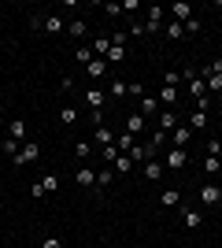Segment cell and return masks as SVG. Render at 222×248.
Here are the masks:
<instances>
[{
  "instance_id": "6da1fadb",
  "label": "cell",
  "mask_w": 222,
  "mask_h": 248,
  "mask_svg": "<svg viewBox=\"0 0 222 248\" xmlns=\"http://www.w3.org/2000/svg\"><path fill=\"white\" fill-rule=\"evenodd\" d=\"M37 155H41V145H37V141H26V145L19 148V155H15V159H8L11 167H26V163H33V159H37Z\"/></svg>"
},
{
  "instance_id": "7a4b0ae2",
  "label": "cell",
  "mask_w": 222,
  "mask_h": 248,
  "mask_svg": "<svg viewBox=\"0 0 222 248\" xmlns=\"http://www.w3.org/2000/svg\"><path fill=\"white\" fill-rule=\"evenodd\" d=\"M200 204H204V207H219V204H222V186L204 182V186H200Z\"/></svg>"
},
{
  "instance_id": "3957f363",
  "label": "cell",
  "mask_w": 222,
  "mask_h": 248,
  "mask_svg": "<svg viewBox=\"0 0 222 248\" xmlns=\"http://www.w3.org/2000/svg\"><path fill=\"white\" fill-rule=\"evenodd\" d=\"M185 163H189V152H185V148H170L167 159H163V167H170V170H181Z\"/></svg>"
},
{
  "instance_id": "277c9868",
  "label": "cell",
  "mask_w": 222,
  "mask_h": 248,
  "mask_svg": "<svg viewBox=\"0 0 222 248\" xmlns=\"http://www.w3.org/2000/svg\"><path fill=\"white\" fill-rule=\"evenodd\" d=\"M170 19L185 26V22L192 19V4H185V0H178V4H170Z\"/></svg>"
},
{
  "instance_id": "5b68a950",
  "label": "cell",
  "mask_w": 222,
  "mask_h": 248,
  "mask_svg": "<svg viewBox=\"0 0 222 248\" xmlns=\"http://www.w3.org/2000/svg\"><path fill=\"white\" fill-rule=\"evenodd\" d=\"M156 130H178V115H174V108H167V111H159L156 115Z\"/></svg>"
},
{
  "instance_id": "8992f818",
  "label": "cell",
  "mask_w": 222,
  "mask_h": 248,
  "mask_svg": "<svg viewBox=\"0 0 222 248\" xmlns=\"http://www.w3.org/2000/svg\"><path fill=\"white\" fill-rule=\"evenodd\" d=\"M74 182L82 189H96V170L93 167H78V170H74Z\"/></svg>"
},
{
  "instance_id": "52a82bcc",
  "label": "cell",
  "mask_w": 222,
  "mask_h": 248,
  "mask_svg": "<svg viewBox=\"0 0 222 248\" xmlns=\"http://www.w3.org/2000/svg\"><path fill=\"white\" fill-rule=\"evenodd\" d=\"M85 104H89L93 111H104V104H107V93L93 85V89H85Z\"/></svg>"
},
{
  "instance_id": "ba28073f",
  "label": "cell",
  "mask_w": 222,
  "mask_h": 248,
  "mask_svg": "<svg viewBox=\"0 0 222 248\" xmlns=\"http://www.w3.org/2000/svg\"><path fill=\"white\" fill-rule=\"evenodd\" d=\"M93 145L96 148H107V145H115V137H111V126H96V130H93Z\"/></svg>"
},
{
  "instance_id": "9c48e42d",
  "label": "cell",
  "mask_w": 222,
  "mask_h": 248,
  "mask_svg": "<svg viewBox=\"0 0 222 248\" xmlns=\"http://www.w3.org/2000/svg\"><path fill=\"white\" fill-rule=\"evenodd\" d=\"M170 141H174L170 148H185V145L192 141V130H189V126H181V123H178V130H170Z\"/></svg>"
},
{
  "instance_id": "30bf717a",
  "label": "cell",
  "mask_w": 222,
  "mask_h": 248,
  "mask_svg": "<svg viewBox=\"0 0 222 248\" xmlns=\"http://www.w3.org/2000/svg\"><path fill=\"white\" fill-rule=\"evenodd\" d=\"M44 30L52 33V37H56V33H67V22H63V15H56V11H52V15H44Z\"/></svg>"
},
{
  "instance_id": "8fae6325",
  "label": "cell",
  "mask_w": 222,
  "mask_h": 248,
  "mask_svg": "<svg viewBox=\"0 0 222 248\" xmlns=\"http://www.w3.org/2000/svg\"><path fill=\"white\" fill-rule=\"evenodd\" d=\"M130 159H156V145H152V141H148V145H137V141H133Z\"/></svg>"
},
{
  "instance_id": "7c38bea8",
  "label": "cell",
  "mask_w": 222,
  "mask_h": 248,
  "mask_svg": "<svg viewBox=\"0 0 222 248\" xmlns=\"http://www.w3.org/2000/svg\"><path fill=\"white\" fill-rule=\"evenodd\" d=\"M163 170H167V167H163V159H148V163H145V178H148V182H159V178H163Z\"/></svg>"
},
{
  "instance_id": "4fadbf2b",
  "label": "cell",
  "mask_w": 222,
  "mask_h": 248,
  "mask_svg": "<svg viewBox=\"0 0 222 248\" xmlns=\"http://www.w3.org/2000/svg\"><path fill=\"white\" fill-rule=\"evenodd\" d=\"M141 130H145V115H141V111H130V115H126V134L137 137Z\"/></svg>"
},
{
  "instance_id": "5bb4252c",
  "label": "cell",
  "mask_w": 222,
  "mask_h": 248,
  "mask_svg": "<svg viewBox=\"0 0 222 248\" xmlns=\"http://www.w3.org/2000/svg\"><path fill=\"white\" fill-rule=\"evenodd\" d=\"M163 33H167V41H181V37H185V26H181V22H163Z\"/></svg>"
},
{
  "instance_id": "9a60e30c",
  "label": "cell",
  "mask_w": 222,
  "mask_h": 248,
  "mask_svg": "<svg viewBox=\"0 0 222 248\" xmlns=\"http://www.w3.org/2000/svg\"><path fill=\"white\" fill-rule=\"evenodd\" d=\"M148 11V26H163V19H167V8H159V4H152V8H145Z\"/></svg>"
},
{
  "instance_id": "2e32d148",
  "label": "cell",
  "mask_w": 222,
  "mask_h": 248,
  "mask_svg": "<svg viewBox=\"0 0 222 248\" xmlns=\"http://www.w3.org/2000/svg\"><path fill=\"white\" fill-rule=\"evenodd\" d=\"M85 74H89L93 82H100V78H104V74H107V60H93V63H89V67H85Z\"/></svg>"
},
{
  "instance_id": "e0dca14e",
  "label": "cell",
  "mask_w": 222,
  "mask_h": 248,
  "mask_svg": "<svg viewBox=\"0 0 222 248\" xmlns=\"http://www.w3.org/2000/svg\"><path fill=\"white\" fill-rule=\"evenodd\" d=\"M181 222H185V230H196L204 218H200V211H196V207H185V211H181Z\"/></svg>"
},
{
  "instance_id": "ac0fdd59",
  "label": "cell",
  "mask_w": 222,
  "mask_h": 248,
  "mask_svg": "<svg viewBox=\"0 0 222 248\" xmlns=\"http://www.w3.org/2000/svg\"><path fill=\"white\" fill-rule=\"evenodd\" d=\"M74 60L82 63V71H85V67H89L96 56H93V48H89V45H78V48H74Z\"/></svg>"
},
{
  "instance_id": "d6986e66",
  "label": "cell",
  "mask_w": 222,
  "mask_h": 248,
  "mask_svg": "<svg viewBox=\"0 0 222 248\" xmlns=\"http://www.w3.org/2000/svg\"><path fill=\"white\" fill-rule=\"evenodd\" d=\"M89 48H93V56H96V60H107V48H111V37H96V41L89 45Z\"/></svg>"
},
{
  "instance_id": "ffe728a7",
  "label": "cell",
  "mask_w": 222,
  "mask_h": 248,
  "mask_svg": "<svg viewBox=\"0 0 222 248\" xmlns=\"http://www.w3.org/2000/svg\"><path fill=\"white\" fill-rule=\"evenodd\" d=\"M178 100H181V93H178V89H170V85H163V89H159V104H167V108H174Z\"/></svg>"
},
{
  "instance_id": "44dd1931",
  "label": "cell",
  "mask_w": 222,
  "mask_h": 248,
  "mask_svg": "<svg viewBox=\"0 0 222 248\" xmlns=\"http://www.w3.org/2000/svg\"><path fill=\"white\" fill-rule=\"evenodd\" d=\"M59 123H63V126L78 123V108H74V104H63V108H59Z\"/></svg>"
},
{
  "instance_id": "7402d4cb",
  "label": "cell",
  "mask_w": 222,
  "mask_h": 248,
  "mask_svg": "<svg viewBox=\"0 0 222 248\" xmlns=\"http://www.w3.org/2000/svg\"><path fill=\"white\" fill-rule=\"evenodd\" d=\"M133 141H137V137H133V134H126V130H122V134L115 137V148H118V152H122V155H130V148H133Z\"/></svg>"
},
{
  "instance_id": "603a6c76",
  "label": "cell",
  "mask_w": 222,
  "mask_h": 248,
  "mask_svg": "<svg viewBox=\"0 0 222 248\" xmlns=\"http://www.w3.org/2000/svg\"><path fill=\"white\" fill-rule=\"evenodd\" d=\"M8 137H15V141L22 145V137H26V123H22V119H11V123H8Z\"/></svg>"
},
{
  "instance_id": "cb8c5ba5",
  "label": "cell",
  "mask_w": 222,
  "mask_h": 248,
  "mask_svg": "<svg viewBox=\"0 0 222 248\" xmlns=\"http://www.w3.org/2000/svg\"><path fill=\"white\" fill-rule=\"evenodd\" d=\"M159 204H163V207H178V204H181V193H178V189H163Z\"/></svg>"
},
{
  "instance_id": "d4e9b609",
  "label": "cell",
  "mask_w": 222,
  "mask_h": 248,
  "mask_svg": "<svg viewBox=\"0 0 222 248\" xmlns=\"http://www.w3.org/2000/svg\"><path fill=\"white\" fill-rule=\"evenodd\" d=\"M156 111H159V96H141V115L148 119V115H156Z\"/></svg>"
},
{
  "instance_id": "484cf974",
  "label": "cell",
  "mask_w": 222,
  "mask_h": 248,
  "mask_svg": "<svg viewBox=\"0 0 222 248\" xmlns=\"http://www.w3.org/2000/svg\"><path fill=\"white\" fill-rule=\"evenodd\" d=\"M111 170H115V174H130V170H133V159H130V155H118L115 163H111Z\"/></svg>"
},
{
  "instance_id": "4316f807",
  "label": "cell",
  "mask_w": 222,
  "mask_h": 248,
  "mask_svg": "<svg viewBox=\"0 0 222 248\" xmlns=\"http://www.w3.org/2000/svg\"><path fill=\"white\" fill-rule=\"evenodd\" d=\"M204 174H222V155H207L204 159Z\"/></svg>"
},
{
  "instance_id": "83f0119b",
  "label": "cell",
  "mask_w": 222,
  "mask_h": 248,
  "mask_svg": "<svg viewBox=\"0 0 222 248\" xmlns=\"http://www.w3.org/2000/svg\"><path fill=\"white\" fill-rule=\"evenodd\" d=\"M19 141H15V137H4V145H0V152H4V155H8V159H15V155H19Z\"/></svg>"
},
{
  "instance_id": "f1b7e54d",
  "label": "cell",
  "mask_w": 222,
  "mask_h": 248,
  "mask_svg": "<svg viewBox=\"0 0 222 248\" xmlns=\"http://www.w3.org/2000/svg\"><path fill=\"white\" fill-rule=\"evenodd\" d=\"M37 186H41L44 197H48V193H56V189H59V178H56V174H41V182H37Z\"/></svg>"
},
{
  "instance_id": "f546056e",
  "label": "cell",
  "mask_w": 222,
  "mask_h": 248,
  "mask_svg": "<svg viewBox=\"0 0 222 248\" xmlns=\"http://www.w3.org/2000/svg\"><path fill=\"white\" fill-rule=\"evenodd\" d=\"M67 33H71V37H85V33H89L85 19H74V22H67Z\"/></svg>"
},
{
  "instance_id": "4dcf8cb0",
  "label": "cell",
  "mask_w": 222,
  "mask_h": 248,
  "mask_svg": "<svg viewBox=\"0 0 222 248\" xmlns=\"http://www.w3.org/2000/svg\"><path fill=\"white\" fill-rule=\"evenodd\" d=\"M189 130H207V111H192L189 115Z\"/></svg>"
},
{
  "instance_id": "1f68e13d",
  "label": "cell",
  "mask_w": 222,
  "mask_h": 248,
  "mask_svg": "<svg viewBox=\"0 0 222 248\" xmlns=\"http://www.w3.org/2000/svg\"><path fill=\"white\" fill-rule=\"evenodd\" d=\"M93 152H96L93 141H78V145H74V155H78V159H89Z\"/></svg>"
},
{
  "instance_id": "d6a6232c",
  "label": "cell",
  "mask_w": 222,
  "mask_h": 248,
  "mask_svg": "<svg viewBox=\"0 0 222 248\" xmlns=\"http://www.w3.org/2000/svg\"><path fill=\"white\" fill-rule=\"evenodd\" d=\"M126 60V45H111L107 48V63H122Z\"/></svg>"
},
{
  "instance_id": "836d02e7",
  "label": "cell",
  "mask_w": 222,
  "mask_h": 248,
  "mask_svg": "<svg viewBox=\"0 0 222 248\" xmlns=\"http://www.w3.org/2000/svg\"><path fill=\"white\" fill-rule=\"evenodd\" d=\"M111 186V167H100L96 170V189H107Z\"/></svg>"
},
{
  "instance_id": "e575fe53",
  "label": "cell",
  "mask_w": 222,
  "mask_h": 248,
  "mask_svg": "<svg viewBox=\"0 0 222 248\" xmlns=\"http://www.w3.org/2000/svg\"><path fill=\"white\" fill-rule=\"evenodd\" d=\"M126 93H130V85H126V82H118V78H115V82H111V96H115V100H122Z\"/></svg>"
},
{
  "instance_id": "d590c367",
  "label": "cell",
  "mask_w": 222,
  "mask_h": 248,
  "mask_svg": "<svg viewBox=\"0 0 222 248\" xmlns=\"http://www.w3.org/2000/svg\"><path fill=\"white\" fill-rule=\"evenodd\" d=\"M178 82H181V71H167L163 74V85H170V89H178Z\"/></svg>"
},
{
  "instance_id": "8d00e7d4",
  "label": "cell",
  "mask_w": 222,
  "mask_h": 248,
  "mask_svg": "<svg viewBox=\"0 0 222 248\" xmlns=\"http://www.w3.org/2000/svg\"><path fill=\"white\" fill-rule=\"evenodd\" d=\"M100 155H104L107 163H115V159H118V155H122V152H118L115 145H107V148H100Z\"/></svg>"
},
{
  "instance_id": "74e56055",
  "label": "cell",
  "mask_w": 222,
  "mask_h": 248,
  "mask_svg": "<svg viewBox=\"0 0 222 248\" xmlns=\"http://www.w3.org/2000/svg\"><path fill=\"white\" fill-rule=\"evenodd\" d=\"M207 155H222V141H219V137H211V141H207Z\"/></svg>"
},
{
  "instance_id": "f35d334b",
  "label": "cell",
  "mask_w": 222,
  "mask_h": 248,
  "mask_svg": "<svg viewBox=\"0 0 222 248\" xmlns=\"http://www.w3.org/2000/svg\"><path fill=\"white\" fill-rule=\"evenodd\" d=\"M41 248H63V241L52 233V237H44V241H41Z\"/></svg>"
},
{
  "instance_id": "ab89813d",
  "label": "cell",
  "mask_w": 222,
  "mask_h": 248,
  "mask_svg": "<svg viewBox=\"0 0 222 248\" xmlns=\"http://www.w3.org/2000/svg\"><path fill=\"white\" fill-rule=\"evenodd\" d=\"M185 33H200V19H196V15H192V19L185 22Z\"/></svg>"
},
{
  "instance_id": "60d3db41",
  "label": "cell",
  "mask_w": 222,
  "mask_h": 248,
  "mask_svg": "<svg viewBox=\"0 0 222 248\" xmlns=\"http://www.w3.org/2000/svg\"><path fill=\"white\" fill-rule=\"evenodd\" d=\"M163 141H167V134H163V130H156V134H152V145H156V152L163 148Z\"/></svg>"
},
{
  "instance_id": "b9f144b4",
  "label": "cell",
  "mask_w": 222,
  "mask_h": 248,
  "mask_svg": "<svg viewBox=\"0 0 222 248\" xmlns=\"http://www.w3.org/2000/svg\"><path fill=\"white\" fill-rule=\"evenodd\" d=\"M104 11H107V15H111V19H118V15H122V4H107Z\"/></svg>"
},
{
  "instance_id": "7bdbcfd3",
  "label": "cell",
  "mask_w": 222,
  "mask_h": 248,
  "mask_svg": "<svg viewBox=\"0 0 222 248\" xmlns=\"http://www.w3.org/2000/svg\"><path fill=\"white\" fill-rule=\"evenodd\" d=\"M59 89H63V93H71V89H74V78H71V74H67V78H59Z\"/></svg>"
},
{
  "instance_id": "ee69618b",
  "label": "cell",
  "mask_w": 222,
  "mask_h": 248,
  "mask_svg": "<svg viewBox=\"0 0 222 248\" xmlns=\"http://www.w3.org/2000/svg\"><path fill=\"white\" fill-rule=\"evenodd\" d=\"M4 163H8V155H4V152H0V170H4Z\"/></svg>"
},
{
  "instance_id": "f6af8a7d",
  "label": "cell",
  "mask_w": 222,
  "mask_h": 248,
  "mask_svg": "<svg viewBox=\"0 0 222 248\" xmlns=\"http://www.w3.org/2000/svg\"><path fill=\"white\" fill-rule=\"evenodd\" d=\"M0 119H4V104H0Z\"/></svg>"
},
{
  "instance_id": "bcb514c9",
  "label": "cell",
  "mask_w": 222,
  "mask_h": 248,
  "mask_svg": "<svg viewBox=\"0 0 222 248\" xmlns=\"http://www.w3.org/2000/svg\"><path fill=\"white\" fill-rule=\"evenodd\" d=\"M0 193H4V182H0Z\"/></svg>"
}]
</instances>
